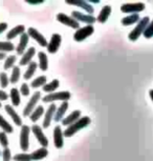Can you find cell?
Masks as SVG:
<instances>
[{
	"instance_id": "8d00e7d4",
	"label": "cell",
	"mask_w": 153,
	"mask_h": 161,
	"mask_svg": "<svg viewBox=\"0 0 153 161\" xmlns=\"http://www.w3.org/2000/svg\"><path fill=\"white\" fill-rule=\"evenodd\" d=\"M143 35H144V37L147 38V39H150V38L153 37V19L150 21L149 25L147 26L146 31L144 32Z\"/></svg>"
},
{
	"instance_id": "ac0fdd59",
	"label": "cell",
	"mask_w": 153,
	"mask_h": 161,
	"mask_svg": "<svg viewBox=\"0 0 153 161\" xmlns=\"http://www.w3.org/2000/svg\"><path fill=\"white\" fill-rule=\"evenodd\" d=\"M29 41V36L28 33H23L22 35L20 36L19 39V43H18L17 47H16V52L17 55H23L25 53V48L28 47Z\"/></svg>"
},
{
	"instance_id": "9a60e30c",
	"label": "cell",
	"mask_w": 153,
	"mask_h": 161,
	"mask_svg": "<svg viewBox=\"0 0 153 161\" xmlns=\"http://www.w3.org/2000/svg\"><path fill=\"white\" fill-rule=\"evenodd\" d=\"M4 110L5 112L8 113V115L12 118V120L14 121V123L16 124L17 126H22V119L21 117L18 115V113L16 112V110L14 108L13 105H10V104H5L4 105Z\"/></svg>"
},
{
	"instance_id": "f6af8a7d",
	"label": "cell",
	"mask_w": 153,
	"mask_h": 161,
	"mask_svg": "<svg viewBox=\"0 0 153 161\" xmlns=\"http://www.w3.org/2000/svg\"><path fill=\"white\" fill-rule=\"evenodd\" d=\"M149 95H150V98H151V100L153 101V90L149 91Z\"/></svg>"
},
{
	"instance_id": "52a82bcc",
	"label": "cell",
	"mask_w": 153,
	"mask_h": 161,
	"mask_svg": "<svg viewBox=\"0 0 153 161\" xmlns=\"http://www.w3.org/2000/svg\"><path fill=\"white\" fill-rule=\"evenodd\" d=\"M41 99V92H35L34 95L31 97V99L28 100V104L25 105V108H23V116L24 117H29V115H31L34 110L36 108H37V103L39 100Z\"/></svg>"
},
{
	"instance_id": "484cf974",
	"label": "cell",
	"mask_w": 153,
	"mask_h": 161,
	"mask_svg": "<svg viewBox=\"0 0 153 161\" xmlns=\"http://www.w3.org/2000/svg\"><path fill=\"white\" fill-rule=\"evenodd\" d=\"M37 68H39L38 63L35 62V61H32L28 65V69H26V71L24 73V75H23V78H24V80H29L34 74L37 71Z\"/></svg>"
},
{
	"instance_id": "f546056e",
	"label": "cell",
	"mask_w": 153,
	"mask_h": 161,
	"mask_svg": "<svg viewBox=\"0 0 153 161\" xmlns=\"http://www.w3.org/2000/svg\"><path fill=\"white\" fill-rule=\"evenodd\" d=\"M46 81H47L46 76H43V75L39 76V77H37L32 81L31 86L33 87V89H38V87H40V86L43 87L46 84Z\"/></svg>"
},
{
	"instance_id": "bcb514c9",
	"label": "cell",
	"mask_w": 153,
	"mask_h": 161,
	"mask_svg": "<svg viewBox=\"0 0 153 161\" xmlns=\"http://www.w3.org/2000/svg\"><path fill=\"white\" fill-rule=\"evenodd\" d=\"M1 106H2V104H1V102H0V108H1Z\"/></svg>"
},
{
	"instance_id": "5bb4252c",
	"label": "cell",
	"mask_w": 153,
	"mask_h": 161,
	"mask_svg": "<svg viewBox=\"0 0 153 161\" xmlns=\"http://www.w3.org/2000/svg\"><path fill=\"white\" fill-rule=\"evenodd\" d=\"M65 3L69 4V5H76V7H79L81 8H83V10L89 15H92L94 12V7H92L88 1H86V0H71V1H67L66 0Z\"/></svg>"
},
{
	"instance_id": "4dcf8cb0",
	"label": "cell",
	"mask_w": 153,
	"mask_h": 161,
	"mask_svg": "<svg viewBox=\"0 0 153 161\" xmlns=\"http://www.w3.org/2000/svg\"><path fill=\"white\" fill-rule=\"evenodd\" d=\"M0 127H1V130L5 132L7 134H11L13 133V126L11 125L10 123H8V121L5 119V118L2 116L1 114H0Z\"/></svg>"
},
{
	"instance_id": "277c9868",
	"label": "cell",
	"mask_w": 153,
	"mask_h": 161,
	"mask_svg": "<svg viewBox=\"0 0 153 161\" xmlns=\"http://www.w3.org/2000/svg\"><path fill=\"white\" fill-rule=\"evenodd\" d=\"M31 127L28 125H22L20 130V148L23 152H28L29 148V133Z\"/></svg>"
},
{
	"instance_id": "e0dca14e",
	"label": "cell",
	"mask_w": 153,
	"mask_h": 161,
	"mask_svg": "<svg viewBox=\"0 0 153 161\" xmlns=\"http://www.w3.org/2000/svg\"><path fill=\"white\" fill-rule=\"evenodd\" d=\"M35 54H36V48L34 47H31L29 48H28V50L25 51V53L22 55V57H21L19 64L22 66L28 65L29 63L33 61V58H34Z\"/></svg>"
},
{
	"instance_id": "ba28073f",
	"label": "cell",
	"mask_w": 153,
	"mask_h": 161,
	"mask_svg": "<svg viewBox=\"0 0 153 161\" xmlns=\"http://www.w3.org/2000/svg\"><path fill=\"white\" fill-rule=\"evenodd\" d=\"M146 5L143 2H135V3H124L122 4L121 11L127 14H139L140 12L145 10Z\"/></svg>"
},
{
	"instance_id": "83f0119b",
	"label": "cell",
	"mask_w": 153,
	"mask_h": 161,
	"mask_svg": "<svg viewBox=\"0 0 153 161\" xmlns=\"http://www.w3.org/2000/svg\"><path fill=\"white\" fill-rule=\"evenodd\" d=\"M44 114V108L43 105H38L37 108H35L34 112L29 115V120L32 121V122H37V121L40 119L42 115Z\"/></svg>"
},
{
	"instance_id": "4fadbf2b",
	"label": "cell",
	"mask_w": 153,
	"mask_h": 161,
	"mask_svg": "<svg viewBox=\"0 0 153 161\" xmlns=\"http://www.w3.org/2000/svg\"><path fill=\"white\" fill-rule=\"evenodd\" d=\"M56 111H57V105L55 103H50V105L48 106V108H47L45 112L43 123H42V126H43L44 129H47V127L50 126V123H52L53 119L55 118Z\"/></svg>"
},
{
	"instance_id": "603a6c76",
	"label": "cell",
	"mask_w": 153,
	"mask_h": 161,
	"mask_svg": "<svg viewBox=\"0 0 153 161\" xmlns=\"http://www.w3.org/2000/svg\"><path fill=\"white\" fill-rule=\"evenodd\" d=\"M47 155H48L47 148L41 147L40 148H38V150H36L35 152H33L31 154V156H32L33 161H39V160H42V159H44V158H46Z\"/></svg>"
},
{
	"instance_id": "9c48e42d",
	"label": "cell",
	"mask_w": 153,
	"mask_h": 161,
	"mask_svg": "<svg viewBox=\"0 0 153 161\" xmlns=\"http://www.w3.org/2000/svg\"><path fill=\"white\" fill-rule=\"evenodd\" d=\"M71 17L74 18L77 21L79 22H84L87 23L88 25H92L95 21H97V18H95L94 15H89V14H84L82 12L79 11H73L71 13Z\"/></svg>"
},
{
	"instance_id": "7bdbcfd3",
	"label": "cell",
	"mask_w": 153,
	"mask_h": 161,
	"mask_svg": "<svg viewBox=\"0 0 153 161\" xmlns=\"http://www.w3.org/2000/svg\"><path fill=\"white\" fill-rule=\"evenodd\" d=\"M26 2L29 4H41L44 2V0H38V1H32V0H26Z\"/></svg>"
},
{
	"instance_id": "e575fe53",
	"label": "cell",
	"mask_w": 153,
	"mask_h": 161,
	"mask_svg": "<svg viewBox=\"0 0 153 161\" xmlns=\"http://www.w3.org/2000/svg\"><path fill=\"white\" fill-rule=\"evenodd\" d=\"M13 159L15 161H33L31 154L28 153H21V154H16L14 156Z\"/></svg>"
},
{
	"instance_id": "d6a6232c",
	"label": "cell",
	"mask_w": 153,
	"mask_h": 161,
	"mask_svg": "<svg viewBox=\"0 0 153 161\" xmlns=\"http://www.w3.org/2000/svg\"><path fill=\"white\" fill-rule=\"evenodd\" d=\"M20 76H21L20 68L19 66H14L13 71H12V75L10 77V82L11 83H17L20 79Z\"/></svg>"
},
{
	"instance_id": "7a4b0ae2",
	"label": "cell",
	"mask_w": 153,
	"mask_h": 161,
	"mask_svg": "<svg viewBox=\"0 0 153 161\" xmlns=\"http://www.w3.org/2000/svg\"><path fill=\"white\" fill-rule=\"evenodd\" d=\"M149 23H150V18L148 16L143 17L142 19L137 22L135 28H134L132 31L129 33V35H128L129 40L136 41L137 39L140 38V36L144 34V32L146 31V29H147V26L149 25Z\"/></svg>"
},
{
	"instance_id": "f1b7e54d",
	"label": "cell",
	"mask_w": 153,
	"mask_h": 161,
	"mask_svg": "<svg viewBox=\"0 0 153 161\" xmlns=\"http://www.w3.org/2000/svg\"><path fill=\"white\" fill-rule=\"evenodd\" d=\"M60 86V81L58 80V79H54V80L50 81L49 83H46L45 86H44L42 89H43V91L45 93H54L55 91L58 89V87Z\"/></svg>"
},
{
	"instance_id": "74e56055",
	"label": "cell",
	"mask_w": 153,
	"mask_h": 161,
	"mask_svg": "<svg viewBox=\"0 0 153 161\" xmlns=\"http://www.w3.org/2000/svg\"><path fill=\"white\" fill-rule=\"evenodd\" d=\"M0 144L2 145L4 148L5 147H8V135L5 132H0Z\"/></svg>"
},
{
	"instance_id": "ee69618b",
	"label": "cell",
	"mask_w": 153,
	"mask_h": 161,
	"mask_svg": "<svg viewBox=\"0 0 153 161\" xmlns=\"http://www.w3.org/2000/svg\"><path fill=\"white\" fill-rule=\"evenodd\" d=\"M4 58H7V56H5V53H1V52H0V60H2V59H4Z\"/></svg>"
},
{
	"instance_id": "b9f144b4",
	"label": "cell",
	"mask_w": 153,
	"mask_h": 161,
	"mask_svg": "<svg viewBox=\"0 0 153 161\" xmlns=\"http://www.w3.org/2000/svg\"><path fill=\"white\" fill-rule=\"evenodd\" d=\"M7 29H8L7 22H0V34H2L4 31H7Z\"/></svg>"
},
{
	"instance_id": "44dd1931",
	"label": "cell",
	"mask_w": 153,
	"mask_h": 161,
	"mask_svg": "<svg viewBox=\"0 0 153 161\" xmlns=\"http://www.w3.org/2000/svg\"><path fill=\"white\" fill-rule=\"evenodd\" d=\"M111 11L112 8L110 5H104L101 12L99 13V16L97 17V21H99L100 23H105L111 15Z\"/></svg>"
},
{
	"instance_id": "ab89813d",
	"label": "cell",
	"mask_w": 153,
	"mask_h": 161,
	"mask_svg": "<svg viewBox=\"0 0 153 161\" xmlns=\"http://www.w3.org/2000/svg\"><path fill=\"white\" fill-rule=\"evenodd\" d=\"M20 93L22 94L23 96H28L29 95V86L28 83H22L21 84V87H20Z\"/></svg>"
},
{
	"instance_id": "6da1fadb",
	"label": "cell",
	"mask_w": 153,
	"mask_h": 161,
	"mask_svg": "<svg viewBox=\"0 0 153 161\" xmlns=\"http://www.w3.org/2000/svg\"><path fill=\"white\" fill-rule=\"evenodd\" d=\"M90 122H91V120L89 117H87V116L81 117L80 119L76 121L74 124L67 126L66 130L63 132V134H64L65 137H71V136H74V134L78 133L79 130L85 129L86 126H88L89 124H90Z\"/></svg>"
},
{
	"instance_id": "2e32d148",
	"label": "cell",
	"mask_w": 153,
	"mask_h": 161,
	"mask_svg": "<svg viewBox=\"0 0 153 161\" xmlns=\"http://www.w3.org/2000/svg\"><path fill=\"white\" fill-rule=\"evenodd\" d=\"M63 137H64V134H63V130L61 127L59 125L55 126V129H54V143H55L56 148L63 147V144H64Z\"/></svg>"
},
{
	"instance_id": "836d02e7",
	"label": "cell",
	"mask_w": 153,
	"mask_h": 161,
	"mask_svg": "<svg viewBox=\"0 0 153 161\" xmlns=\"http://www.w3.org/2000/svg\"><path fill=\"white\" fill-rule=\"evenodd\" d=\"M17 60V56L16 55H11L5 58V61H4V69L8 71V69H12L15 66V62Z\"/></svg>"
},
{
	"instance_id": "d4e9b609",
	"label": "cell",
	"mask_w": 153,
	"mask_h": 161,
	"mask_svg": "<svg viewBox=\"0 0 153 161\" xmlns=\"http://www.w3.org/2000/svg\"><path fill=\"white\" fill-rule=\"evenodd\" d=\"M10 98H11V101H12V104H13V106L20 105L21 96H20V91L18 90L17 87H13V89H11Z\"/></svg>"
},
{
	"instance_id": "3957f363",
	"label": "cell",
	"mask_w": 153,
	"mask_h": 161,
	"mask_svg": "<svg viewBox=\"0 0 153 161\" xmlns=\"http://www.w3.org/2000/svg\"><path fill=\"white\" fill-rule=\"evenodd\" d=\"M71 97V94L68 91H63V92H57V93H50L44 96L42 100L45 103H54L55 101H68Z\"/></svg>"
},
{
	"instance_id": "8992f818",
	"label": "cell",
	"mask_w": 153,
	"mask_h": 161,
	"mask_svg": "<svg viewBox=\"0 0 153 161\" xmlns=\"http://www.w3.org/2000/svg\"><path fill=\"white\" fill-rule=\"evenodd\" d=\"M56 19L61 22L62 24L66 26H69L71 29H74V30H79L80 29V22L77 21L74 18H73L71 16H68V15L64 14V13H59L57 14L56 16Z\"/></svg>"
},
{
	"instance_id": "4316f807",
	"label": "cell",
	"mask_w": 153,
	"mask_h": 161,
	"mask_svg": "<svg viewBox=\"0 0 153 161\" xmlns=\"http://www.w3.org/2000/svg\"><path fill=\"white\" fill-rule=\"evenodd\" d=\"M140 20V18L139 14H130V15H128V16L123 18L121 20V22L123 25H131V24L137 23Z\"/></svg>"
},
{
	"instance_id": "5b68a950",
	"label": "cell",
	"mask_w": 153,
	"mask_h": 161,
	"mask_svg": "<svg viewBox=\"0 0 153 161\" xmlns=\"http://www.w3.org/2000/svg\"><path fill=\"white\" fill-rule=\"evenodd\" d=\"M94 33V25H86L83 28H80L77 30L76 33L74 34V40L77 42H81L85 40L86 38H88L89 36H91Z\"/></svg>"
},
{
	"instance_id": "7c38bea8",
	"label": "cell",
	"mask_w": 153,
	"mask_h": 161,
	"mask_svg": "<svg viewBox=\"0 0 153 161\" xmlns=\"http://www.w3.org/2000/svg\"><path fill=\"white\" fill-rule=\"evenodd\" d=\"M61 42H62V37L60 34H53L52 38H50L49 42L47 43V51H48V53L50 54H55L57 53V51L59 50V47H61Z\"/></svg>"
},
{
	"instance_id": "cb8c5ba5",
	"label": "cell",
	"mask_w": 153,
	"mask_h": 161,
	"mask_svg": "<svg viewBox=\"0 0 153 161\" xmlns=\"http://www.w3.org/2000/svg\"><path fill=\"white\" fill-rule=\"evenodd\" d=\"M38 58H39V68H40L41 71L45 72L47 71V69H48V58H47V55L46 53H44V52H39L38 53Z\"/></svg>"
},
{
	"instance_id": "ffe728a7",
	"label": "cell",
	"mask_w": 153,
	"mask_h": 161,
	"mask_svg": "<svg viewBox=\"0 0 153 161\" xmlns=\"http://www.w3.org/2000/svg\"><path fill=\"white\" fill-rule=\"evenodd\" d=\"M68 106H69L68 101H64L61 103V105H60L59 108H57L55 118H54V120H55L56 122H59V121H62L64 119V115L66 113V111L68 110Z\"/></svg>"
},
{
	"instance_id": "d590c367",
	"label": "cell",
	"mask_w": 153,
	"mask_h": 161,
	"mask_svg": "<svg viewBox=\"0 0 153 161\" xmlns=\"http://www.w3.org/2000/svg\"><path fill=\"white\" fill-rule=\"evenodd\" d=\"M8 82H10V79H8V76L5 72H1L0 73V86H1L2 89H5V87L8 86Z\"/></svg>"
},
{
	"instance_id": "60d3db41",
	"label": "cell",
	"mask_w": 153,
	"mask_h": 161,
	"mask_svg": "<svg viewBox=\"0 0 153 161\" xmlns=\"http://www.w3.org/2000/svg\"><path fill=\"white\" fill-rule=\"evenodd\" d=\"M8 98V93H5L4 91L0 90V101H5Z\"/></svg>"
},
{
	"instance_id": "d6986e66",
	"label": "cell",
	"mask_w": 153,
	"mask_h": 161,
	"mask_svg": "<svg viewBox=\"0 0 153 161\" xmlns=\"http://www.w3.org/2000/svg\"><path fill=\"white\" fill-rule=\"evenodd\" d=\"M80 118H81V111L76 110V111H74L73 113H70L67 117H65L61 122H62L63 125H65L67 127V126L71 125V124H74L76 121L79 120Z\"/></svg>"
},
{
	"instance_id": "1f68e13d",
	"label": "cell",
	"mask_w": 153,
	"mask_h": 161,
	"mask_svg": "<svg viewBox=\"0 0 153 161\" xmlns=\"http://www.w3.org/2000/svg\"><path fill=\"white\" fill-rule=\"evenodd\" d=\"M15 45L13 42L11 41H0V51L1 53H5V52H12L15 50Z\"/></svg>"
},
{
	"instance_id": "f35d334b",
	"label": "cell",
	"mask_w": 153,
	"mask_h": 161,
	"mask_svg": "<svg viewBox=\"0 0 153 161\" xmlns=\"http://www.w3.org/2000/svg\"><path fill=\"white\" fill-rule=\"evenodd\" d=\"M2 159H3V161H11L12 160V153L8 147H5V148H3V151H2Z\"/></svg>"
},
{
	"instance_id": "7402d4cb",
	"label": "cell",
	"mask_w": 153,
	"mask_h": 161,
	"mask_svg": "<svg viewBox=\"0 0 153 161\" xmlns=\"http://www.w3.org/2000/svg\"><path fill=\"white\" fill-rule=\"evenodd\" d=\"M23 33H25V26L22 25V24H19V25H16L15 28L8 31V33L7 34V39L10 41L12 39L16 38L17 36H19V35L21 36Z\"/></svg>"
},
{
	"instance_id": "30bf717a",
	"label": "cell",
	"mask_w": 153,
	"mask_h": 161,
	"mask_svg": "<svg viewBox=\"0 0 153 161\" xmlns=\"http://www.w3.org/2000/svg\"><path fill=\"white\" fill-rule=\"evenodd\" d=\"M31 130H32L33 134L35 135L36 139L38 140V142L41 144V147H47V145H48V139H47L45 134H44L43 130H42V127L40 125H38V124H34Z\"/></svg>"
},
{
	"instance_id": "8fae6325",
	"label": "cell",
	"mask_w": 153,
	"mask_h": 161,
	"mask_svg": "<svg viewBox=\"0 0 153 161\" xmlns=\"http://www.w3.org/2000/svg\"><path fill=\"white\" fill-rule=\"evenodd\" d=\"M26 33H28L29 37L34 39V40L37 42V43L40 45V47H47V43H48V42H47L46 38L44 37V36L42 35L37 29H35V28H28V32H26Z\"/></svg>"
}]
</instances>
